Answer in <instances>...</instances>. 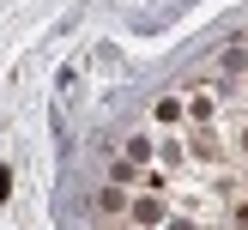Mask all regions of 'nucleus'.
Segmentation results:
<instances>
[{"label":"nucleus","instance_id":"2","mask_svg":"<svg viewBox=\"0 0 248 230\" xmlns=\"http://www.w3.org/2000/svg\"><path fill=\"white\" fill-rule=\"evenodd\" d=\"M188 145H194V157H218V152H224V139H218L212 127H194V139H188Z\"/></svg>","mask_w":248,"mask_h":230},{"label":"nucleus","instance_id":"4","mask_svg":"<svg viewBox=\"0 0 248 230\" xmlns=\"http://www.w3.org/2000/svg\"><path fill=\"white\" fill-rule=\"evenodd\" d=\"M230 152L248 157V121H236V127H230Z\"/></svg>","mask_w":248,"mask_h":230},{"label":"nucleus","instance_id":"3","mask_svg":"<svg viewBox=\"0 0 248 230\" xmlns=\"http://www.w3.org/2000/svg\"><path fill=\"white\" fill-rule=\"evenodd\" d=\"M109 182H121V188H133V182H140V169H133V157H121V164L109 169Z\"/></svg>","mask_w":248,"mask_h":230},{"label":"nucleus","instance_id":"1","mask_svg":"<svg viewBox=\"0 0 248 230\" xmlns=\"http://www.w3.org/2000/svg\"><path fill=\"white\" fill-rule=\"evenodd\" d=\"M127 218L133 224H157V218H164V200H145L140 194V200H127Z\"/></svg>","mask_w":248,"mask_h":230},{"label":"nucleus","instance_id":"6","mask_svg":"<svg viewBox=\"0 0 248 230\" xmlns=\"http://www.w3.org/2000/svg\"><path fill=\"white\" fill-rule=\"evenodd\" d=\"M236 218H248V200H242V206H236Z\"/></svg>","mask_w":248,"mask_h":230},{"label":"nucleus","instance_id":"5","mask_svg":"<svg viewBox=\"0 0 248 230\" xmlns=\"http://www.w3.org/2000/svg\"><path fill=\"white\" fill-rule=\"evenodd\" d=\"M157 121H182V97H164L157 103Z\"/></svg>","mask_w":248,"mask_h":230}]
</instances>
